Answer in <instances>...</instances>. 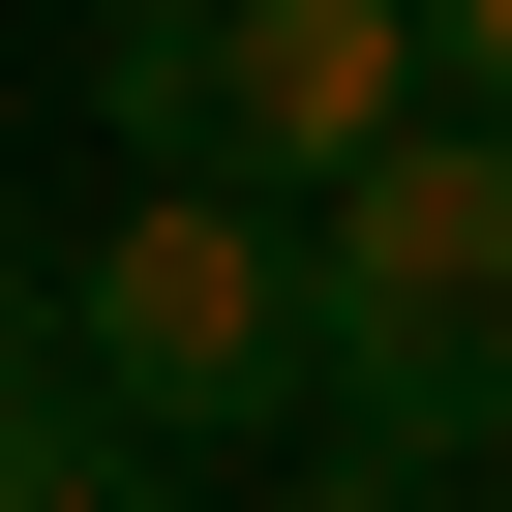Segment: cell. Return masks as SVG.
I'll use <instances>...</instances> for the list:
<instances>
[{"mask_svg": "<svg viewBox=\"0 0 512 512\" xmlns=\"http://www.w3.org/2000/svg\"><path fill=\"white\" fill-rule=\"evenodd\" d=\"M91 121H121V181H302L332 211L392 121H452V31L422 0H121Z\"/></svg>", "mask_w": 512, "mask_h": 512, "instance_id": "obj_1", "label": "cell"}, {"mask_svg": "<svg viewBox=\"0 0 512 512\" xmlns=\"http://www.w3.org/2000/svg\"><path fill=\"white\" fill-rule=\"evenodd\" d=\"M61 272H91L61 362L151 392V422H241V392H302V362H332V211H302V181H121Z\"/></svg>", "mask_w": 512, "mask_h": 512, "instance_id": "obj_2", "label": "cell"}, {"mask_svg": "<svg viewBox=\"0 0 512 512\" xmlns=\"http://www.w3.org/2000/svg\"><path fill=\"white\" fill-rule=\"evenodd\" d=\"M332 362L422 392V422H512V121L482 91L332 181Z\"/></svg>", "mask_w": 512, "mask_h": 512, "instance_id": "obj_3", "label": "cell"}, {"mask_svg": "<svg viewBox=\"0 0 512 512\" xmlns=\"http://www.w3.org/2000/svg\"><path fill=\"white\" fill-rule=\"evenodd\" d=\"M61 302H91V272H61V241H0V362H31V332H61Z\"/></svg>", "mask_w": 512, "mask_h": 512, "instance_id": "obj_4", "label": "cell"}, {"mask_svg": "<svg viewBox=\"0 0 512 512\" xmlns=\"http://www.w3.org/2000/svg\"><path fill=\"white\" fill-rule=\"evenodd\" d=\"M422 31H452V91H482V121H512V0H422Z\"/></svg>", "mask_w": 512, "mask_h": 512, "instance_id": "obj_5", "label": "cell"}]
</instances>
